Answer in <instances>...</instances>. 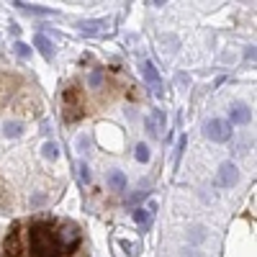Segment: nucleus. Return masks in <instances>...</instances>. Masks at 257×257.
<instances>
[{
	"label": "nucleus",
	"mask_w": 257,
	"mask_h": 257,
	"mask_svg": "<svg viewBox=\"0 0 257 257\" xmlns=\"http://www.w3.org/2000/svg\"><path fill=\"white\" fill-rule=\"evenodd\" d=\"M29 252L31 257H64L57 231L49 221H34L29 226Z\"/></svg>",
	"instance_id": "nucleus-1"
},
{
	"label": "nucleus",
	"mask_w": 257,
	"mask_h": 257,
	"mask_svg": "<svg viewBox=\"0 0 257 257\" xmlns=\"http://www.w3.org/2000/svg\"><path fill=\"white\" fill-rule=\"evenodd\" d=\"M249 118H252V111L247 108L244 103H234L231 108H229V126H231V123H234V126L249 123Z\"/></svg>",
	"instance_id": "nucleus-6"
},
{
	"label": "nucleus",
	"mask_w": 257,
	"mask_h": 257,
	"mask_svg": "<svg viewBox=\"0 0 257 257\" xmlns=\"http://www.w3.org/2000/svg\"><path fill=\"white\" fill-rule=\"evenodd\" d=\"M160 123H162V113H149L147 118H144V126H147V132L152 134V137H157L160 134Z\"/></svg>",
	"instance_id": "nucleus-10"
},
{
	"label": "nucleus",
	"mask_w": 257,
	"mask_h": 257,
	"mask_svg": "<svg viewBox=\"0 0 257 257\" xmlns=\"http://www.w3.org/2000/svg\"><path fill=\"white\" fill-rule=\"evenodd\" d=\"M142 75H144V80L147 82H152L155 88H160V72H157V67H155V62H142Z\"/></svg>",
	"instance_id": "nucleus-8"
},
{
	"label": "nucleus",
	"mask_w": 257,
	"mask_h": 257,
	"mask_svg": "<svg viewBox=\"0 0 257 257\" xmlns=\"http://www.w3.org/2000/svg\"><path fill=\"white\" fill-rule=\"evenodd\" d=\"M34 47H36L41 54H44L47 59L54 57V44H52V39H47L44 34H36V36H34Z\"/></svg>",
	"instance_id": "nucleus-7"
},
{
	"label": "nucleus",
	"mask_w": 257,
	"mask_h": 257,
	"mask_svg": "<svg viewBox=\"0 0 257 257\" xmlns=\"http://www.w3.org/2000/svg\"><path fill=\"white\" fill-rule=\"evenodd\" d=\"M3 252H6V257H21V252H24V244H21V226H13L8 231V237L3 242Z\"/></svg>",
	"instance_id": "nucleus-5"
},
{
	"label": "nucleus",
	"mask_w": 257,
	"mask_h": 257,
	"mask_svg": "<svg viewBox=\"0 0 257 257\" xmlns=\"http://www.w3.org/2000/svg\"><path fill=\"white\" fill-rule=\"evenodd\" d=\"M132 216H134V221H137L142 229H149V211H147V208H137V211H132Z\"/></svg>",
	"instance_id": "nucleus-13"
},
{
	"label": "nucleus",
	"mask_w": 257,
	"mask_h": 257,
	"mask_svg": "<svg viewBox=\"0 0 257 257\" xmlns=\"http://www.w3.org/2000/svg\"><path fill=\"white\" fill-rule=\"evenodd\" d=\"M121 247H123L128 254H137V244H132V242H126V239H123V242H121Z\"/></svg>",
	"instance_id": "nucleus-19"
},
{
	"label": "nucleus",
	"mask_w": 257,
	"mask_h": 257,
	"mask_svg": "<svg viewBox=\"0 0 257 257\" xmlns=\"http://www.w3.org/2000/svg\"><path fill=\"white\" fill-rule=\"evenodd\" d=\"M80 178H82V183H90L93 180V173H90L88 162H80Z\"/></svg>",
	"instance_id": "nucleus-17"
},
{
	"label": "nucleus",
	"mask_w": 257,
	"mask_h": 257,
	"mask_svg": "<svg viewBox=\"0 0 257 257\" xmlns=\"http://www.w3.org/2000/svg\"><path fill=\"white\" fill-rule=\"evenodd\" d=\"M41 155H44V160H49V162H52V160H57V157H59V147H57L54 142H47L44 147H41Z\"/></svg>",
	"instance_id": "nucleus-14"
},
{
	"label": "nucleus",
	"mask_w": 257,
	"mask_h": 257,
	"mask_svg": "<svg viewBox=\"0 0 257 257\" xmlns=\"http://www.w3.org/2000/svg\"><path fill=\"white\" fill-rule=\"evenodd\" d=\"M206 137H208L211 142H219V144L229 142V139H231V126H229V121H224V118H211V121L206 123Z\"/></svg>",
	"instance_id": "nucleus-3"
},
{
	"label": "nucleus",
	"mask_w": 257,
	"mask_h": 257,
	"mask_svg": "<svg viewBox=\"0 0 257 257\" xmlns=\"http://www.w3.org/2000/svg\"><path fill=\"white\" fill-rule=\"evenodd\" d=\"M16 54L18 57H31V47L24 44V41H16Z\"/></svg>",
	"instance_id": "nucleus-18"
},
{
	"label": "nucleus",
	"mask_w": 257,
	"mask_h": 257,
	"mask_svg": "<svg viewBox=\"0 0 257 257\" xmlns=\"http://www.w3.org/2000/svg\"><path fill=\"white\" fill-rule=\"evenodd\" d=\"M108 24L105 18H98V21H82L80 24V31L82 34H88V36H95V34H100V29Z\"/></svg>",
	"instance_id": "nucleus-9"
},
{
	"label": "nucleus",
	"mask_w": 257,
	"mask_h": 257,
	"mask_svg": "<svg viewBox=\"0 0 257 257\" xmlns=\"http://www.w3.org/2000/svg\"><path fill=\"white\" fill-rule=\"evenodd\" d=\"M134 155H137L139 162H149V147L147 144H137V152Z\"/></svg>",
	"instance_id": "nucleus-16"
},
{
	"label": "nucleus",
	"mask_w": 257,
	"mask_h": 257,
	"mask_svg": "<svg viewBox=\"0 0 257 257\" xmlns=\"http://www.w3.org/2000/svg\"><path fill=\"white\" fill-rule=\"evenodd\" d=\"M3 134H6L8 139L21 137V134H24V123H21V121H6V123H3Z\"/></svg>",
	"instance_id": "nucleus-11"
},
{
	"label": "nucleus",
	"mask_w": 257,
	"mask_h": 257,
	"mask_svg": "<svg viewBox=\"0 0 257 257\" xmlns=\"http://www.w3.org/2000/svg\"><path fill=\"white\" fill-rule=\"evenodd\" d=\"M237 180H239L237 165H234V162H224V165L219 167V173H216V185H219V188H231Z\"/></svg>",
	"instance_id": "nucleus-4"
},
{
	"label": "nucleus",
	"mask_w": 257,
	"mask_h": 257,
	"mask_svg": "<svg viewBox=\"0 0 257 257\" xmlns=\"http://www.w3.org/2000/svg\"><path fill=\"white\" fill-rule=\"evenodd\" d=\"M85 116L82 100H80V90L77 88H67L64 90V121H80Z\"/></svg>",
	"instance_id": "nucleus-2"
},
{
	"label": "nucleus",
	"mask_w": 257,
	"mask_h": 257,
	"mask_svg": "<svg viewBox=\"0 0 257 257\" xmlns=\"http://www.w3.org/2000/svg\"><path fill=\"white\" fill-rule=\"evenodd\" d=\"M88 85H90V88H100V85H103V72L100 70H93L88 75Z\"/></svg>",
	"instance_id": "nucleus-15"
},
{
	"label": "nucleus",
	"mask_w": 257,
	"mask_h": 257,
	"mask_svg": "<svg viewBox=\"0 0 257 257\" xmlns=\"http://www.w3.org/2000/svg\"><path fill=\"white\" fill-rule=\"evenodd\" d=\"M108 188L111 190H123L126 188V175L121 173V170H113V173L108 175Z\"/></svg>",
	"instance_id": "nucleus-12"
}]
</instances>
